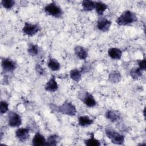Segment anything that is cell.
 Here are the masks:
<instances>
[{
	"label": "cell",
	"mask_w": 146,
	"mask_h": 146,
	"mask_svg": "<svg viewBox=\"0 0 146 146\" xmlns=\"http://www.w3.org/2000/svg\"><path fill=\"white\" fill-rule=\"evenodd\" d=\"M91 69V65L90 63L88 62H86L85 63H84L80 68V71L82 72V74L83 73H86L88 72V71H90V70Z\"/></svg>",
	"instance_id": "cell-28"
},
{
	"label": "cell",
	"mask_w": 146,
	"mask_h": 146,
	"mask_svg": "<svg viewBox=\"0 0 146 146\" xmlns=\"http://www.w3.org/2000/svg\"><path fill=\"white\" fill-rule=\"evenodd\" d=\"M105 117L113 123H117L122 119V116L120 112L115 110H108L105 113Z\"/></svg>",
	"instance_id": "cell-11"
},
{
	"label": "cell",
	"mask_w": 146,
	"mask_h": 146,
	"mask_svg": "<svg viewBox=\"0 0 146 146\" xmlns=\"http://www.w3.org/2000/svg\"><path fill=\"white\" fill-rule=\"evenodd\" d=\"M82 6L83 11H90L95 9V1L91 0H83L82 2Z\"/></svg>",
	"instance_id": "cell-20"
},
{
	"label": "cell",
	"mask_w": 146,
	"mask_h": 146,
	"mask_svg": "<svg viewBox=\"0 0 146 146\" xmlns=\"http://www.w3.org/2000/svg\"><path fill=\"white\" fill-rule=\"evenodd\" d=\"M129 75L133 79H138L143 75V71L139 67H133L129 72Z\"/></svg>",
	"instance_id": "cell-24"
},
{
	"label": "cell",
	"mask_w": 146,
	"mask_h": 146,
	"mask_svg": "<svg viewBox=\"0 0 146 146\" xmlns=\"http://www.w3.org/2000/svg\"><path fill=\"white\" fill-rule=\"evenodd\" d=\"M139 68H140L143 71L145 70V66H146V60L145 59H143L142 60H139L137 61Z\"/></svg>",
	"instance_id": "cell-30"
},
{
	"label": "cell",
	"mask_w": 146,
	"mask_h": 146,
	"mask_svg": "<svg viewBox=\"0 0 146 146\" xmlns=\"http://www.w3.org/2000/svg\"><path fill=\"white\" fill-rule=\"evenodd\" d=\"M40 48L38 45L34 43H30L28 46L27 52L31 56H35L39 54Z\"/></svg>",
	"instance_id": "cell-21"
},
{
	"label": "cell",
	"mask_w": 146,
	"mask_h": 146,
	"mask_svg": "<svg viewBox=\"0 0 146 146\" xmlns=\"http://www.w3.org/2000/svg\"><path fill=\"white\" fill-rule=\"evenodd\" d=\"M9 103L5 101L1 100L0 102V113L1 115H3L9 111Z\"/></svg>",
	"instance_id": "cell-27"
},
{
	"label": "cell",
	"mask_w": 146,
	"mask_h": 146,
	"mask_svg": "<svg viewBox=\"0 0 146 146\" xmlns=\"http://www.w3.org/2000/svg\"><path fill=\"white\" fill-rule=\"evenodd\" d=\"M80 98L83 103L88 107H94L96 106L97 102L93 95L87 91L83 93Z\"/></svg>",
	"instance_id": "cell-9"
},
{
	"label": "cell",
	"mask_w": 146,
	"mask_h": 146,
	"mask_svg": "<svg viewBox=\"0 0 146 146\" xmlns=\"http://www.w3.org/2000/svg\"><path fill=\"white\" fill-rule=\"evenodd\" d=\"M43 10L47 15L56 18H62L63 14V11L61 7L54 1L47 4L44 7Z\"/></svg>",
	"instance_id": "cell-3"
},
{
	"label": "cell",
	"mask_w": 146,
	"mask_h": 146,
	"mask_svg": "<svg viewBox=\"0 0 146 146\" xmlns=\"http://www.w3.org/2000/svg\"><path fill=\"white\" fill-rule=\"evenodd\" d=\"M121 79V75L119 71L114 70L111 71L108 75V80L112 83H119Z\"/></svg>",
	"instance_id": "cell-19"
},
{
	"label": "cell",
	"mask_w": 146,
	"mask_h": 146,
	"mask_svg": "<svg viewBox=\"0 0 146 146\" xmlns=\"http://www.w3.org/2000/svg\"><path fill=\"white\" fill-rule=\"evenodd\" d=\"M41 30V27L38 23H33L26 22L22 27V33L29 37H32Z\"/></svg>",
	"instance_id": "cell-5"
},
{
	"label": "cell",
	"mask_w": 146,
	"mask_h": 146,
	"mask_svg": "<svg viewBox=\"0 0 146 146\" xmlns=\"http://www.w3.org/2000/svg\"><path fill=\"white\" fill-rule=\"evenodd\" d=\"M84 142L85 145L87 146H99L101 144L100 142L94 137L85 140Z\"/></svg>",
	"instance_id": "cell-25"
},
{
	"label": "cell",
	"mask_w": 146,
	"mask_h": 146,
	"mask_svg": "<svg viewBox=\"0 0 146 146\" xmlns=\"http://www.w3.org/2000/svg\"><path fill=\"white\" fill-rule=\"evenodd\" d=\"M105 133L111 141L115 144L121 145L124 143L125 137L123 135L114 129L110 126H107L105 128Z\"/></svg>",
	"instance_id": "cell-2"
},
{
	"label": "cell",
	"mask_w": 146,
	"mask_h": 146,
	"mask_svg": "<svg viewBox=\"0 0 146 146\" xmlns=\"http://www.w3.org/2000/svg\"><path fill=\"white\" fill-rule=\"evenodd\" d=\"M15 137L21 142H24L29 139L30 137L29 128H18L15 131Z\"/></svg>",
	"instance_id": "cell-10"
},
{
	"label": "cell",
	"mask_w": 146,
	"mask_h": 146,
	"mask_svg": "<svg viewBox=\"0 0 146 146\" xmlns=\"http://www.w3.org/2000/svg\"><path fill=\"white\" fill-rule=\"evenodd\" d=\"M2 70L7 72H12L17 68V63L13 59L9 58H3L1 60Z\"/></svg>",
	"instance_id": "cell-7"
},
{
	"label": "cell",
	"mask_w": 146,
	"mask_h": 146,
	"mask_svg": "<svg viewBox=\"0 0 146 146\" xmlns=\"http://www.w3.org/2000/svg\"><path fill=\"white\" fill-rule=\"evenodd\" d=\"M74 51L76 56L80 60H86L88 57V51L82 46H76Z\"/></svg>",
	"instance_id": "cell-14"
},
{
	"label": "cell",
	"mask_w": 146,
	"mask_h": 146,
	"mask_svg": "<svg viewBox=\"0 0 146 146\" xmlns=\"http://www.w3.org/2000/svg\"><path fill=\"white\" fill-rule=\"evenodd\" d=\"M108 6L106 3L102 1H95V10L99 16L102 17L103 15L104 12L108 9Z\"/></svg>",
	"instance_id": "cell-17"
},
{
	"label": "cell",
	"mask_w": 146,
	"mask_h": 146,
	"mask_svg": "<svg viewBox=\"0 0 146 146\" xmlns=\"http://www.w3.org/2000/svg\"><path fill=\"white\" fill-rule=\"evenodd\" d=\"M111 24V21L107 18L100 17L96 22V27L99 31L105 33L109 31Z\"/></svg>",
	"instance_id": "cell-8"
},
{
	"label": "cell",
	"mask_w": 146,
	"mask_h": 146,
	"mask_svg": "<svg viewBox=\"0 0 146 146\" xmlns=\"http://www.w3.org/2000/svg\"><path fill=\"white\" fill-rule=\"evenodd\" d=\"M45 91L49 92H54L58 89V84L55 75H52L44 86Z\"/></svg>",
	"instance_id": "cell-12"
},
{
	"label": "cell",
	"mask_w": 146,
	"mask_h": 146,
	"mask_svg": "<svg viewBox=\"0 0 146 146\" xmlns=\"http://www.w3.org/2000/svg\"><path fill=\"white\" fill-rule=\"evenodd\" d=\"M58 110L60 113L70 116H75L77 112L75 105L71 102L68 101L64 102L59 106L58 107Z\"/></svg>",
	"instance_id": "cell-4"
},
{
	"label": "cell",
	"mask_w": 146,
	"mask_h": 146,
	"mask_svg": "<svg viewBox=\"0 0 146 146\" xmlns=\"http://www.w3.org/2000/svg\"><path fill=\"white\" fill-rule=\"evenodd\" d=\"M35 71L36 72L40 75H43L45 73V70L44 68H43L42 67V66L39 64V63H37L35 65Z\"/></svg>",
	"instance_id": "cell-29"
},
{
	"label": "cell",
	"mask_w": 146,
	"mask_h": 146,
	"mask_svg": "<svg viewBox=\"0 0 146 146\" xmlns=\"http://www.w3.org/2000/svg\"><path fill=\"white\" fill-rule=\"evenodd\" d=\"M93 123L94 120L87 115H83L78 117V124L80 127H88L92 125Z\"/></svg>",
	"instance_id": "cell-16"
},
{
	"label": "cell",
	"mask_w": 146,
	"mask_h": 146,
	"mask_svg": "<svg viewBox=\"0 0 146 146\" xmlns=\"http://www.w3.org/2000/svg\"><path fill=\"white\" fill-rule=\"evenodd\" d=\"M8 125L11 127H19L22 124V117L18 113L10 111L8 114Z\"/></svg>",
	"instance_id": "cell-6"
},
{
	"label": "cell",
	"mask_w": 146,
	"mask_h": 146,
	"mask_svg": "<svg viewBox=\"0 0 146 146\" xmlns=\"http://www.w3.org/2000/svg\"><path fill=\"white\" fill-rule=\"evenodd\" d=\"M108 55L110 58L115 60H119L122 56V51L121 49L116 47H111L108 50Z\"/></svg>",
	"instance_id": "cell-15"
},
{
	"label": "cell",
	"mask_w": 146,
	"mask_h": 146,
	"mask_svg": "<svg viewBox=\"0 0 146 146\" xmlns=\"http://www.w3.org/2000/svg\"><path fill=\"white\" fill-rule=\"evenodd\" d=\"M82 73L80 70L78 68L72 69L70 72V78L75 82L78 83L82 79Z\"/></svg>",
	"instance_id": "cell-22"
},
{
	"label": "cell",
	"mask_w": 146,
	"mask_h": 146,
	"mask_svg": "<svg viewBox=\"0 0 146 146\" xmlns=\"http://www.w3.org/2000/svg\"><path fill=\"white\" fill-rule=\"evenodd\" d=\"M47 67L52 71H57L60 69V64L55 58H50L47 62Z\"/></svg>",
	"instance_id": "cell-18"
},
{
	"label": "cell",
	"mask_w": 146,
	"mask_h": 146,
	"mask_svg": "<svg viewBox=\"0 0 146 146\" xmlns=\"http://www.w3.org/2000/svg\"><path fill=\"white\" fill-rule=\"evenodd\" d=\"M59 141V136L56 134L50 135L46 139V145L56 146Z\"/></svg>",
	"instance_id": "cell-23"
},
{
	"label": "cell",
	"mask_w": 146,
	"mask_h": 146,
	"mask_svg": "<svg viewBox=\"0 0 146 146\" xmlns=\"http://www.w3.org/2000/svg\"><path fill=\"white\" fill-rule=\"evenodd\" d=\"M31 144L34 146L46 145V139L42 133L39 132H37L32 139Z\"/></svg>",
	"instance_id": "cell-13"
},
{
	"label": "cell",
	"mask_w": 146,
	"mask_h": 146,
	"mask_svg": "<svg viewBox=\"0 0 146 146\" xmlns=\"http://www.w3.org/2000/svg\"><path fill=\"white\" fill-rule=\"evenodd\" d=\"M137 21L136 14L129 10L124 11L116 19V23L117 25L121 26L130 25Z\"/></svg>",
	"instance_id": "cell-1"
},
{
	"label": "cell",
	"mask_w": 146,
	"mask_h": 146,
	"mask_svg": "<svg viewBox=\"0 0 146 146\" xmlns=\"http://www.w3.org/2000/svg\"><path fill=\"white\" fill-rule=\"evenodd\" d=\"M1 4L3 7L6 9L9 10L13 8L15 4V1L14 0H2Z\"/></svg>",
	"instance_id": "cell-26"
}]
</instances>
